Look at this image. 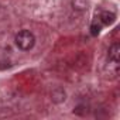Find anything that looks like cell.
<instances>
[{"mask_svg": "<svg viewBox=\"0 0 120 120\" xmlns=\"http://www.w3.org/2000/svg\"><path fill=\"white\" fill-rule=\"evenodd\" d=\"M16 44H17V47H19L20 49L28 51V49H31V48L34 47V44H35V37H34V34H33L31 31H28V30H21V31H19V34L16 35Z\"/></svg>", "mask_w": 120, "mask_h": 120, "instance_id": "obj_1", "label": "cell"}, {"mask_svg": "<svg viewBox=\"0 0 120 120\" xmlns=\"http://www.w3.org/2000/svg\"><path fill=\"white\" fill-rule=\"evenodd\" d=\"M99 31H100V26L93 24V26H92V34H93V35H96V34H99Z\"/></svg>", "mask_w": 120, "mask_h": 120, "instance_id": "obj_5", "label": "cell"}, {"mask_svg": "<svg viewBox=\"0 0 120 120\" xmlns=\"http://www.w3.org/2000/svg\"><path fill=\"white\" fill-rule=\"evenodd\" d=\"M72 7L78 11H85L88 9V0H72Z\"/></svg>", "mask_w": 120, "mask_h": 120, "instance_id": "obj_4", "label": "cell"}, {"mask_svg": "<svg viewBox=\"0 0 120 120\" xmlns=\"http://www.w3.org/2000/svg\"><path fill=\"white\" fill-rule=\"evenodd\" d=\"M109 59L113 62H119L120 59V45L116 42L109 48Z\"/></svg>", "mask_w": 120, "mask_h": 120, "instance_id": "obj_2", "label": "cell"}, {"mask_svg": "<svg viewBox=\"0 0 120 120\" xmlns=\"http://www.w3.org/2000/svg\"><path fill=\"white\" fill-rule=\"evenodd\" d=\"M99 19H100V21H102L105 26H109V24H112V23L116 20V14L112 13V11H103V13L99 16Z\"/></svg>", "mask_w": 120, "mask_h": 120, "instance_id": "obj_3", "label": "cell"}]
</instances>
